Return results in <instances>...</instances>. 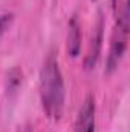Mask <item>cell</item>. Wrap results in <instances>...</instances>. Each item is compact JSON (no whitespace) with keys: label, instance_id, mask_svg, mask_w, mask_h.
<instances>
[{"label":"cell","instance_id":"1","mask_svg":"<svg viewBox=\"0 0 130 132\" xmlns=\"http://www.w3.org/2000/svg\"><path fill=\"white\" fill-rule=\"evenodd\" d=\"M64 81L58 60L51 54L40 71V100L43 111L52 120H58L64 109Z\"/></svg>","mask_w":130,"mask_h":132},{"label":"cell","instance_id":"2","mask_svg":"<svg viewBox=\"0 0 130 132\" xmlns=\"http://www.w3.org/2000/svg\"><path fill=\"white\" fill-rule=\"evenodd\" d=\"M116 14V26L112 32L109 54L106 60V72L112 74L118 69L121 63L129 42V28H130V15H129V0H124L123 5L118 6Z\"/></svg>","mask_w":130,"mask_h":132},{"label":"cell","instance_id":"3","mask_svg":"<svg viewBox=\"0 0 130 132\" xmlns=\"http://www.w3.org/2000/svg\"><path fill=\"white\" fill-rule=\"evenodd\" d=\"M103 34H104V23H103V17L99 15L97 23L92 28L87 52L84 55V68L86 69H94L97 65L99 54H101V46H103Z\"/></svg>","mask_w":130,"mask_h":132},{"label":"cell","instance_id":"4","mask_svg":"<svg viewBox=\"0 0 130 132\" xmlns=\"http://www.w3.org/2000/svg\"><path fill=\"white\" fill-rule=\"evenodd\" d=\"M95 98L94 95H87L78 111L73 132H95Z\"/></svg>","mask_w":130,"mask_h":132},{"label":"cell","instance_id":"5","mask_svg":"<svg viewBox=\"0 0 130 132\" xmlns=\"http://www.w3.org/2000/svg\"><path fill=\"white\" fill-rule=\"evenodd\" d=\"M81 49V26L77 17H72L69 22V34H67V54L70 57H77Z\"/></svg>","mask_w":130,"mask_h":132},{"label":"cell","instance_id":"6","mask_svg":"<svg viewBox=\"0 0 130 132\" xmlns=\"http://www.w3.org/2000/svg\"><path fill=\"white\" fill-rule=\"evenodd\" d=\"M12 22H14V14L12 12H5V14L0 15V38L8 32Z\"/></svg>","mask_w":130,"mask_h":132},{"label":"cell","instance_id":"7","mask_svg":"<svg viewBox=\"0 0 130 132\" xmlns=\"http://www.w3.org/2000/svg\"><path fill=\"white\" fill-rule=\"evenodd\" d=\"M22 83V71L20 69H12L9 72V78H8V86L11 91H15Z\"/></svg>","mask_w":130,"mask_h":132},{"label":"cell","instance_id":"8","mask_svg":"<svg viewBox=\"0 0 130 132\" xmlns=\"http://www.w3.org/2000/svg\"><path fill=\"white\" fill-rule=\"evenodd\" d=\"M17 132H32V129H31L29 125H23V126H18Z\"/></svg>","mask_w":130,"mask_h":132},{"label":"cell","instance_id":"9","mask_svg":"<svg viewBox=\"0 0 130 132\" xmlns=\"http://www.w3.org/2000/svg\"><path fill=\"white\" fill-rule=\"evenodd\" d=\"M112 5H113V9L116 11V9H118V6L121 5V0H112Z\"/></svg>","mask_w":130,"mask_h":132}]
</instances>
